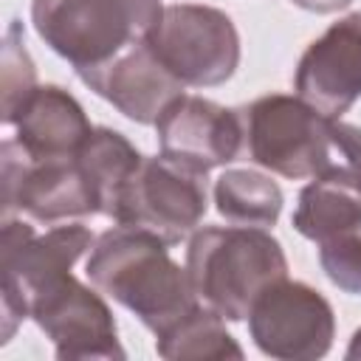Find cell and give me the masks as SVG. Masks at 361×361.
I'll return each instance as SVG.
<instances>
[{
	"mask_svg": "<svg viewBox=\"0 0 361 361\" xmlns=\"http://www.w3.org/2000/svg\"><path fill=\"white\" fill-rule=\"evenodd\" d=\"M155 133L161 155L197 172L226 166L243 152L240 110L203 96L180 93L158 116Z\"/></svg>",
	"mask_w": 361,
	"mask_h": 361,
	"instance_id": "cell-11",
	"label": "cell"
},
{
	"mask_svg": "<svg viewBox=\"0 0 361 361\" xmlns=\"http://www.w3.org/2000/svg\"><path fill=\"white\" fill-rule=\"evenodd\" d=\"M296 96L327 118H341L361 96V11H353L316 37L293 73Z\"/></svg>",
	"mask_w": 361,
	"mask_h": 361,
	"instance_id": "cell-12",
	"label": "cell"
},
{
	"mask_svg": "<svg viewBox=\"0 0 361 361\" xmlns=\"http://www.w3.org/2000/svg\"><path fill=\"white\" fill-rule=\"evenodd\" d=\"M14 141L34 158H73L90 135L85 107L59 85H37L14 116Z\"/></svg>",
	"mask_w": 361,
	"mask_h": 361,
	"instance_id": "cell-14",
	"label": "cell"
},
{
	"mask_svg": "<svg viewBox=\"0 0 361 361\" xmlns=\"http://www.w3.org/2000/svg\"><path fill=\"white\" fill-rule=\"evenodd\" d=\"M209 209L206 172L183 166L166 155L144 158L127 180L113 220L158 234L166 245L186 240Z\"/></svg>",
	"mask_w": 361,
	"mask_h": 361,
	"instance_id": "cell-7",
	"label": "cell"
},
{
	"mask_svg": "<svg viewBox=\"0 0 361 361\" xmlns=\"http://www.w3.org/2000/svg\"><path fill=\"white\" fill-rule=\"evenodd\" d=\"M186 271L200 305L226 322H243L254 299L288 276V257L268 228L203 226L189 237Z\"/></svg>",
	"mask_w": 361,
	"mask_h": 361,
	"instance_id": "cell-2",
	"label": "cell"
},
{
	"mask_svg": "<svg viewBox=\"0 0 361 361\" xmlns=\"http://www.w3.org/2000/svg\"><path fill=\"white\" fill-rule=\"evenodd\" d=\"M290 3L305 11H313V14H333L338 8H347L353 0H290Z\"/></svg>",
	"mask_w": 361,
	"mask_h": 361,
	"instance_id": "cell-21",
	"label": "cell"
},
{
	"mask_svg": "<svg viewBox=\"0 0 361 361\" xmlns=\"http://www.w3.org/2000/svg\"><path fill=\"white\" fill-rule=\"evenodd\" d=\"M147 42L186 87H217L228 82L240 65L237 25L214 6H164Z\"/></svg>",
	"mask_w": 361,
	"mask_h": 361,
	"instance_id": "cell-6",
	"label": "cell"
},
{
	"mask_svg": "<svg viewBox=\"0 0 361 361\" xmlns=\"http://www.w3.org/2000/svg\"><path fill=\"white\" fill-rule=\"evenodd\" d=\"M243 118V152L257 166L282 178H319L327 169L333 118L302 96L268 93L237 107Z\"/></svg>",
	"mask_w": 361,
	"mask_h": 361,
	"instance_id": "cell-4",
	"label": "cell"
},
{
	"mask_svg": "<svg viewBox=\"0 0 361 361\" xmlns=\"http://www.w3.org/2000/svg\"><path fill=\"white\" fill-rule=\"evenodd\" d=\"M350 361H361V327L353 333V338H350V347H347V353H344Z\"/></svg>",
	"mask_w": 361,
	"mask_h": 361,
	"instance_id": "cell-22",
	"label": "cell"
},
{
	"mask_svg": "<svg viewBox=\"0 0 361 361\" xmlns=\"http://www.w3.org/2000/svg\"><path fill=\"white\" fill-rule=\"evenodd\" d=\"M248 333L257 350L279 361L324 358L336 338L333 305L307 282L276 279L248 310Z\"/></svg>",
	"mask_w": 361,
	"mask_h": 361,
	"instance_id": "cell-8",
	"label": "cell"
},
{
	"mask_svg": "<svg viewBox=\"0 0 361 361\" xmlns=\"http://www.w3.org/2000/svg\"><path fill=\"white\" fill-rule=\"evenodd\" d=\"M155 353L166 361H203V358H243V347L226 330V319L206 305L192 307L169 330L155 336Z\"/></svg>",
	"mask_w": 361,
	"mask_h": 361,
	"instance_id": "cell-18",
	"label": "cell"
},
{
	"mask_svg": "<svg viewBox=\"0 0 361 361\" xmlns=\"http://www.w3.org/2000/svg\"><path fill=\"white\" fill-rule=\"evenodd\" d=\"M76 76L135 124H155L166 104H172L186 87L155 56L147 39L130 45L107 65L79 71Z\"/></svg>",
	"mask_w": 361,
	"mask_h": 361,
	"instance_id": "cell-13",
	"label": "cell"
},
{
	"mask_svg": "<svg viewBox=\"0 0 361 361\" xmlns=\"http://www.w3.org/2000/svg\"><path fill=\"white\" fill-rule=\"evenodd\" d=\"M3 220L25 212L31 220L54 226L62 220L99 214V200L76 155L34 161L14 138L0 147Z\"/></svg>",
	"mask_w": 361,
	"mask_h": 361,
	"instance_id": "cell-9",
	"label": "cell"
},
{
	"mask_svg": "<svg viewBox=\"0 0 361 361\" xmlns=\"http://www.w3.org/2000/svg\"><path fill=\"white\" fill-rule=\"evenodd\" d=\"M282 189L257 169H226L214 180L217 214L234 226L271 228L282 214Z\"/></svg>",
	"mask_w": 361,
	"mask_h": 361,
	"instance_id": "cell-17",
	"label": "cell"
},
{
	"mask_svg": "<svg viewBox=\"0 0 361 361\" xmlns=\"http://www.w3.org/2000/svg\"><path fill=\"white\" fill-rule=\"evenodd\" d=\"M85 271L93 288L127 307L152 336L200 305L186 265L180 268L169 257V245L158 234L138 226L118 223L99 234Z\"/></svg>",
	"mask_w": 361,
	"mask_h": 361,
	"instance_id": "cell-1",
	"label": "cell"
},
{
	"mask_svg": "<svg viewBox=\"0 0 361 361\" xmlns=\"http://www.w3.org/2000/svg\"><path fill=\"white\" fill-rule=\"evenodd\" d=\"M93 234L82 223L54 226L37 234L23 220H3L0 234V299H3V344L17 324L28 319L31 302L59 276L71 274L76 259L90 251Z\"/></svg>",
	"mask_w": 361,
	"mask_h": 361,
	"instance_id": "cell-5",
	"label": "cell"
},
{
	"mask_svg": "<svg viewBox=\"0 0 361 361\" xmlns=\"http://www.w3.org/2000/svg\"><path fill=\"white\" fill-rule=\"evenodd\" d=\"M319 265L338 290L361 296V234L358 231L319 243Z\"/></svg>",
	"mask_w": 361,
	"mask_h": 361,
	"instance_id": "cell-20",
	"label": "cell"
},
{
	"mask_svg": "<svg viewBox=\"0 0 361 361\" xmlns=\"http://www.w3.org/2000/svg\"><path fill=\"white\" fill-rule=\"evenodd\" d=\"M76 161L96 192L99 214L113 220L116 203H118L127 180L141 166L144 155L135 149V144L124 133H118L113 127H93L90 135L85 138V144L79 147Z\"/></svg>",
	"mask_w": 361,
	"mask_h": 361,
	"instance_id": "cell-16",
	"label": "cell"
},
{
	"mask_svg": "<svg viewBox=\"0 0 361 361\" xmlns=\"http://www.w3.org/2000/svg\"><path fill=\"white\" fill-rule=\"evenodd\" d=\"M161 8V0H31V23L39 39L79 73L147 39Z\"/></svg>",
	"mask_w": 361,
	"mask_h": 361,
	"instance_id": "cell-3",
	"label": "cell"
},
{
	"mask_svg": "<svg viewBox=\"0 0 361 361\" xmlns=\"http://www.w3.org/2000/svg\"><path fill=\"white\" fill-rule=\"evenodd\" d=\"M290 223L313 243L361 231V186L341 175L313 178L302 186Z\"/></svg>",
	"mask_w": 361,
	"mask_h": 361,
	"instance_id": "cell-15",
	"label": "cell"
},
{
	"mask_svg": "<svg viewBox=\"0 0 361 361\" xmlns=\"http://www.w3.org/2000/svg\"><path fill=\"white\" fill-rule=\"evenodd\" d=\"M28 319H34L45 338H51L59 361L127 358L104 293L99 288H87L73 274L51 282L31 302Z\"/></svg>",
	"mask_w": 361,
	"mask_h": 361,
	"instance_id": "cell-10",
	"label": "cell"
},
{
	"mask_svg": "<svg viewBox=\"0 0 361 361\" xmlns=\"http://www.w3.org/2000/svg\"><path fill=\"white\" fill-rule=\"evenodd\" d=\"M0 82H3V124H11L25 99L37 90V68L25 48V31L20 20H11L3 37V59H0Z\"/></svg>",
	"mask_w": 361,
	"mask_h": 361,
	"instance_id": "cell-19",
	"label": "cell"
}]
</instances>
